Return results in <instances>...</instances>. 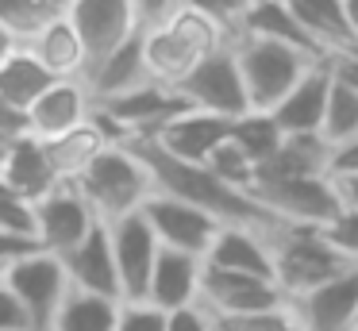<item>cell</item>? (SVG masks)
I'll list each match as a JSON object with an SVG mask.
<instances>
[{
  "instance_id": "cell-1",
  "label": "cell",
  "mask_w": 358,
  "mask_h": 331,
  "mask_svg": "<svg viewBox=\"0 0 358 331\" xmlns=\"http://www.w3.org/2000/svg\"><path fill=\"white\" fill-rule=\"evenodd\" d=\"M135 154L147 162L150 177H155V192H166V197H178L185 204L208 212L220 227H250V231H262V235H278L285 223H278L262 204H258L250 192L231 189L224 185L208 166H189V162H178L170 154H162L155 143L147 139H131Z\"/></svg>"
},
{
  "instance_id": "cell-2",
  "label": "cell",
  "mask_w": 358,
  "mask_h": 331,
  "mask_svg": "<svg viewBox=\"0 0 358 331\" xmlns=\"http://www.w3.org/2000/svg\"><path fill=\"white\" fill-rule=\"evenodd\" d=\"M70 185L85 197V204L101 223H116L131 212H143V204L155 197V177L147 162L127 143L104 146Z\"/></svg>"
},
{
  "instance_id": "cell-3",
  "label": "cell",
  "mask_w": 358,
  "mask_h": 331,
  "mask_svg": "<svg viewBox=\"0 0 358 331\" xmlns=\"http://www.w3.org/2000/svg\"><path fill=\"white\" fill-rule=\"evenodd\" d=\"M227 46V35L212 20L178 8L166 23L143 31V58H147V73L155 85L178 89L208 54Z\"/></svg>"
},
{
  "instance_id": "cell-4",
  "label": "cell",
  "mask_w": 358,
  "mask_h": 331,
  "mask_svg": "<svg viewBox=\"0 0 358 331\" xmlns=\"http://www.w3.org/2000/svg\"><path fill=\"white\" fill-rule=\"evenodd\" d=\"M227 46H231L235 66H239L250 112H273L285 100V92L304 77V69L316 66V62H327V58H308V54L293 50L285 43H270V38H255V35H239Z\"/></svg>"
},
{
  "instance_id": "cell-5",
  "label": "cell",
  "mask_w": 358,
  "mask_h": 331,
  "mask_svg": "<svg viewBox=\"0 0 358 331\" xmlns=\"http://www.w3.org/2000/svg\"><path fill=\"white\" fill-rule=\"evenodd\" d=\"M270 254H273V281L289 297V304L304 293L320 289L331 277L355 269L320 239L316 227H281L270 239Z\"/></svg>"
},
{
  "instance_id": "cell-6",
  "label": "cell",
  "mask_w": 358,
  "mask_h": 331,
  "mask_svg": "<svg viewBox=\"0 0 358 331\" xmlns=\"http://www.w3.org/2000/svg\"><path fill=\"white\" fill-rule=\"evenodd\" d=\"M4 285H8V293L27 312L31 331L55 328V316H58V308H62L66 293H70V277H66L62 258H58V254H47V251H31V254H24V258L8 262Z\"/></svg>"
},
{
  "instance_id": "cell-7",
  "label": "cell",
  "mask_w": 358,
  "mask_h": 331,
  "mask_svg": "<svg viewBox=\"0 0 358 331\" xmlns=\"http://www.w3.org/2000/svg\"><path fill=\"white\" fill-rule=\"evenodd\" d=\"M250 197L285 227H324L343 208L339 185L331 177H293V181L255 185Z\"/></svg>"
},
{
  "instance_id": "cell-8",
  "label": "cell",
  "mask_w": 358,
  "mask_h": 331,
  "mask_svg": "<svg viewBox=\"0 0 358 331\" xmlns=\"http://www.w3.org/2000/svg\"><path fill=\"white\" fill-rule=\"evenodd\" d=\"M173 92L189 108H196V112L220 115V120H231V123L250 112L247 89H243V77H239V66H235L231 46H220L216 54H208Z\"/></svg>"
},
{
  "instance_id": "cell-9",
  "label": "cell",
  "mask_w": 358,
  "mask_h": 331,
  "mask_svg": "<svg viewBox=\"0 0 358 331\" xmlns=\"http://www.w3.org/2000/svg\"><path fill=\"white\" fill-rule=\"evenodd\" d=\"M196 304H201L208 316H220V320H239V316H262V312L289 308V297L278 289V281L204 266Z\"/></svg>"
},
{
  "instance_id": "cell-10",
  "label": "cell",
  "mask_w": 358,
  "mask_h": 331,
  "mask_svg": "<svg viewBox=\"0 0 358 331\" xmlns=\"http://www.w3.org/2000/svg\"><path fill=\"white\" fill-rule=\"evenodd\" d=\"M66 20H70V27L78 31V38H81L85 73L93 66H101L112 50H120L127 38L139 35L131 0H73V4L66 8Z\"/></svg>"
},
{
  "instance_id": "cell-11",
  "label": "cell",
  "mask_w": 358,
  "mask_h": 331,
  "mask_svg": "<svg viewBox=\"0 0 358 331\" xmlns=\"http://www.w3.org/2000/svg\"><path fill=\"white\" fill-rule=\"evenodd\" d=\"M143 216H147L158 246L193 254V258H201V262L220 235V223L212 220L208 212H201V208L185 204V200H178V197H166V192H155V197L143 204Z\"/></svg>"
},
{
  "instance_id": "cell-12",
  "label": "cell",
  "mask_w": 358,
  "mask_h": 331,
  "mask_svg": "<svg viewBox=\"0 0 358 331\" xmlns=\"http://www.w3.org/2000/svg\"><path fill=\"white\" fill-rule=\"evenodd\" d=\"M96 223L101 220H96L93 208L85 204V197L66 181V185H58L50 197H43L39 204H35V246L62 258V254H70Z\"/></svg>"
},
{
  "instance_id": "cell-13",
  "label": "cell",
  "mask_w": 358,
  "mask_h": 331,
  "mask_svg": "<svg viewBox=\"0 0 358 331\" xmlns=\"http://www.w3.org/2000/svg\"><path fill=\"white\" fill-rule=\"evenodd\" d=\"M108 239H112V258H116V274H120V300H147L150 269H155V258L162 251L147 216L131 212L124 220L108 223Z\"/></svg>"
},
{
  "instance_id": "cell-14",
  "label": "cell",
  "mask_w": 358,
  "mask_h": 331,
  "mask_svg": "<svg viewBox=\"0 0 358 331\" xmlns=\"http://www.w3.org/2000/svg\"><path fill=\"white\" fill-rule=\"evenodd\" d=\"M227 135H231V120H220V115L185 108V112L173 115L170 123H162V127L147 139V143H155L162 154H170V158H178V162L204 166V162H208V154L216 150Z\"/></svg>"
},
{
  "instance_id": "cell-15",
  "label": "cell",
  "mask_w": 358,
  "mask_h": 331,
  "mask_svg": "<svg viewBox=\"0 0 358 331\" xmlns=\"http://www.w3.org/2000/svg\"><path fill=\"white\" fill-rule=\"evenodd\" d=\"M62 266L66 277H70V289L120 300V274H116V258H112L108 223H96L70 254H62Z\"/></svg>"
},
{
  "instance_id": "cell-16",
  "label": "cell",
  "mask_w": 358,
  "mask_h": 331,
  "mask_svg": "<svg viewBox=\"0 0 358 331\" xmlns=\"http://www.w3.org/2000/svg\"><path fill=\"white\" fill-rule=\"evenodd\" d=\"M93 112V97L81 81H55L31 108H27V135L43 139H62L70 131H78L81 123H89Z\"/></svg>"
},
{
  "instance_id": "cell-17",
  "label": "cell",
  "mask_w": 358,
  "mask_h": 331,
  "mask_svg": "<svg viewBox=\"0 0 358 331\" xmlns=\"http://www.w3.org/2000/svg\"><path fill=\"white\" fill-rule=\"evenodd\" d=\"M304 331H347L358 312V266L293 300Z\"/></svg>"
},
{
  "instance_id": "cell-18",
  "label": "cell",
  "mask_w": 358,
  "mask_h": 331,
  "mask_svg": "<svg viewBox=\"0 0 358 331\" xmlns=\"http://www.w3.org/2000/svg\"><path fill=\"white\" fill-rule=\"evenodd\" d=\"M327 89H331V58L304 69V77L270 112L273 123L281 127V135H320L324 108H327Z\"/></svg>"
},
{
  "instance_id": "cell-19",
  "label": "cell",
  "mask_w": 358,
  "mask_h": 331,
  "mask_svg": "<svg viewBox=\"0 0 358 331\" xmlns=\"http://www.w3.org/2000/svg\"><path fill=\"white\" fill-rule=\"evenodd\" d=\"M0 181L8 185V189H16L27 204H39L43 197H50L62 185V177L55 174L50 154L39 139L20 135V139H12L4 158H0Z\"/></svg>"
},
{
  "instance_id": "cell-20",
  "label": "cell",
  "mask_w": 358,
  "mask_h": 331,
  "mask_svg": "<svg viewBox=\"0 0 358 331\" xmlns=\"http://www.w3.org/2000/svg\"><path fill=\"white\" fill-rule=\"evenodd\" d=\"M201 269L204 262L181 251H158L155 269H150V285H147V300L162 312H178V308L196 304L201 297Z\"/></svg>"
},
{
  "instance_id": "cell-21",
  "label": "cell",
  "mask_w": 358,
  "mask_h": 331,
  "mask_svg": "<svg viewBox=\"0 0 358 331\" xmlns=\"http://www.w3.org/2000/svg\"><path fill=\"white\" fill-rule=\"evenodd\" d=\"M270 239L273 235H262V231H250V227H220L216 243L208 246V254H204V266L273 281Z\"/></svg>"
},
{
  "instance_id": "cell-22",
  "label": "cell",
  "mask_w": 358,
  "mask_h": 331,
  "mask_svg": "<svg viewBox=\"0 0 358 331\" xmlns=\"http://www.w3.org/2000/svg\"><path fill=\"white\" fill-rule=\"evenodd\" d=\"M24 46L39 58V66L47 69L55 81H81V73H85V50H81V38H78V31L70 27L66 12L50 15Z\"/></svg>"
},
{
  "instance_id": "cell-23",
  "label": "cell",
  "mask_w": 358,
  "mask_h": 331,
  "mask_svg": "<svg viewBox=\"0 0 358 331\" xmlns=\"http://www.w3.org/2000/svg\"><path fill=\"white\" fill-rule=\"evenodd\" d=\"M147 81H150V73H147V58H143V31L135 38H127L120 50H112L101 66H93L81 77V85H85L89 97H93V104L96 100L124 97V92L139 89V85H147Z\"/></svg>"
},
{
  "instance_id": "cell-24",
  "label": "cell",
  "mask_w": 358,
  "mask_h": 331,
  "mask_svg": "<svg viewBox=\"0 0 358 331\" xmlns=\"http://www.w3.org/2000/svg\"><path fill=\"white\" fill-rule=\"evenodd\" d=\"M293 20L301 23V31L308 35V43L316 46L324 58H339L350 46H358L355 31H350L347 15H343L339 0H285Z\"/></svg>"
},
{
  "instance_id": "cell-25",
  "label": "cell",
  "mask_w": 358,
  "mask_h": 331,
  "mask_svg": "<svg viewBox=\"0 0 358 331\" xmlns=\"http://www.w3.org/2000/svg\"><path fill=\"white\" fill-rule=\"evenodd\" d=\"M327 158H331V146L320 135H285L278 154L255 169V185L293 181V177H327Z\"/></svg>"
},
{
  "instance_id": "cell-26",
  "label": "cell",
  "mask_w": 358,
  "mask_h": 331,
  "mask_svg": "<svg viewBox=\"0 0 358 331\" xmlns=\"http://www.w3.org/2000/svg\"><path fill=\"white\" fill-rule=\"evenodd\" d=\"M239 35H255V38H270V43H285L293 50L308 54V58H324L316 46L308 43V35L301 31V23L293 20L285 0H250L247 15H243ZM235 35V38H239Z\"/></svg>"
},
{
  "instance_id": "cell-27",
  "label": "cell",
  "mask_w": 358,
  "mask_h": 331,
  "mask_svg": "<svg viewBox=\"0 0 358 331\" xmlns=\"http://www.w3.org/2000/svg\"><path fill=\"white\" fill-rule=\"evenodd\" d=\"M50 85H55V77L39 66V58H35L24 43L0 62V97L8 100L16 112L27 115V108H31L35 100L50 89Z\"/></svg>"
},
{
  "instance_id": "cell-28",
  "label": "cell",
  "mask_w": 358,
  "mask_h": 331,
  "mask_svg": "<svg viewBox=\"0 0 358 331\" xmlns=\"http://www.w3.org/2000/svg\"><path fill=\"white\" fill-rule=\"evenodd\" d=\"M39 143H43V139H39ZM43 146H47V154H50L55 174L62 177V185H66V181H73V177H78L81 169H85L89 162H93L104 146H112V143L101 135V127L89 120V123H81L78 131H70V135H62V139H50V143H43Z\"/></svg>"
},
{
  "instance_id": "cell-29",
  "label": "cell",
  "mask_w": 358,
  "mask_h": 331,
  "mask_svg": "<svg viewBox=\"0 0 358 331\" xmlns=\"http://www.w3.org/2000/svg\"><path fill=\"white\" fill-rule=\"evenodd\" d=\"M116 320H120V300L70 289L50 331H116Z\"/></svg>"
},
{
  "instance_id": "cell-30",
  "label": "cell",
  "mask_w": 358,
  "mask_h": 331,
  "mask_svg": "<svg viewBox=\"0 0 358 331\" xmlns=\"http://www.w3.org/2000/svg\"><path fill=\"white\" fill-rule=\"evenodd\" d=\"M355 135H358V89L347 85L331 69V89H327V108H324V123H320V139H324L327 146H339Z\"/></svg>"
},
{
  "instance_id": "cell-31",
  "label": "cell",
  "mask_w": 358,
  "mask_h": 331,
  "mask_svg": "<svg viewBox=\"0 0 358 331\" xmlns=\"http://www.w3.org/2000/svg\"><path fill=\"white\" fill-rule=\"evenodd\" d=\"M231 143L239 146L258 169L266 158L278 154V146L285 143V135H281V127L273 123L270 112H247V115H239V120L231 123Z\"/></svg>"
},
{
  "instance_id": "cell-32",
  "label": "cell",
  "mask_w": 358,
  "mask_h": 331,
  "mask_svg": "<svg viewBox=\"0 0 358 331\" xmlns=\"http://www.w3.org/2000/svg\"><path fill=\"white\" fill-rule=\"evenodd\" d=\"M204 166H208L224 185H231V189L250 192V185H255V162H250L247 154H243L239 146L231 143V135H227L224 143H220L216 150L208 154V162H204Z\"/></svg>"
},
{
  "instance_id": "cell-33",
  "label": "cell",
  "mask_w": 358,
  "mask_h": 331,
  "mask_svg": "<svg viewBox=\"0 0 358 331\" xmlns=\"http://www.w3.org/2000/svg\"><path fill=\"white\" fill-rule=\"evenodd\" d=\"M50 15L58 12H50L47 0H0V23L16 35V43H27Z\"/></svg>"
},
{
  "instance_id": "cell-34",
  "label": "cell",
  "mask_w": 358,
  "mask_h": 331,
  "mask_svg": "<svg viewBox=\"0 0 358 331\" xmlns=\"http://www.w3.org/2000/svg\"><path fill=\"white\" fill-rule=\"evenodd\" d=\"M316 231H320V239H324V243L331 246L343 262L358 266V208L343 204L339 212H335L324 227H316Z\"/></svg>"
},
{
  "instance_id": "cell-35",
  "label": "cell",
  "mask_w": 358,
  "mask_h": 331,
  "mask_svg": "<svg viewBox=\"0 0 358 331\" xmlns=\"http://www.w3.org/2000/svg\"><path fill=\"white\" fill-rule=\"evenodd\" d=\"M0 231L35 243V204H27L16 189L0 181Z\"/></svg>"
},
{
  "instance_id": "cell-36",
  "label": "cell",
  "mask_w": 358,
  "mask_h": 331,
  "mask_svg": "<svg viewBox=\"0 0 358 331\" xmlns=\"http://www.w3.org/2000/svg\"><path fill=\"white\" fill-rule=\"evenodd\" d=\"M216 331H304L301 320H296L293 304L278 308V312H262V316H239V320H220L212 316Z\"/></svg>"
},
{
  "instance_id": "cell-37",
  "label": "cell",
  "mask_w": 358,
  "mask_h": 331,
  "mask_svg": "<svg viewBox=\"0 0 358 331\" xmlns=\"http://www.w3.org/2000/svg\"><path fill=\"white\" fill-rule=\"evenodd\" d=\"M116 331H166V312L150 300H120Z\"/></svg>"
},
{
  "instance_id": "cell-38",
  "label": "cell",
  "mask_w": 358,
  "mask_h": 331,
  "mask_svg": "<svg viewBox=\"0 0 358 331\" xmlns=\"http://www.w3.org/2000/svg\"><path fill=\"white\" fill-rule=\"evenodd\" d=\"M327 177H331V181H350V177H358V135L347 139V143H339V146H331Z\"/></svg>"
},
{
  "instance_id": "cell-39",
  "label": "cell",
  "mask_w": 358,
  "mask_h": 331,
  "mask_svg": "<svg viewBox=\"0 0 358 331\" xmlns=\"http://www.w3.org/2000/svg\"><path fill=\"white\" fill-rule=\"evenodd\" d=\"M178 8H181V0H131L139 31H150V27H158V23H166Z\"/></svg>"
},
{
  "instance_id": "cell-40",
  "label": "cell",
  "mask_w": 358,
  "mask_h": 331,
  "mask_svg": "<svg viewBox=\"0 0 358 331\" xmlns=\"http://www.w3.org/2000/svg\"><path fill=\"white\" fill-rule=\"evenodd\" d=\"M166 331H216V323L201 304H189L178 312H166Z\"/></svg>"
},
{
  "instance_id": "cell-41",
  "label": "cell",
  "mask_w": 358,
  "mask_h": 331,
  "mask_svg": "<svg viewBox=\"0 0 358 331\" xmlns=\"http://www.w3.org/2000/svg\"><path fill=\"white\" fill-rule=\"evenodd\" d=\"M0 331H31V320L8 293V285H0Z\"/></svg>"
},
{
  "instance_id": "cell-42",
  "label": "cell",
  "mask_w": 358,
  "mask_h": 331,
  "mask_svg": "<svg viewBox=\"0 0 358 331\" xmlns=\"http://www.w3.org/2000/svg\"><path fill=\"white\" fill-rule=\"evenodd\" d=\"M20 135H27V115L24 112H16V108L8 104V100L0 97V139H20Z\"/></svg>"
},
{
  "instance_id": "cell-43",
  "label": "cell",
  "mask_w": 358,
  "mask_h": 331,
  "mask_svg": "<svg viewBox=\"0 0 358 331\" xmlns=\"http://www.w3.org/2000/svg\"><path fill=\"white\" fill-rule=\"evenodd\" d=\"M31 251H39V246L27 243V239H16V235H4V231H0V262H16V258H24V254H31Z\"/></svg>"
},
{
  "instance_id": "cell-44",
  "label": "cell",
  "mask_w": 358,
  "mask_h": 331,
  "mask_svg": "<svg viewBox=\"0 0 358 331\" xmlns=\"http://www.w3.org/2000/svg\"><path fill=\"white\" fill-rule=\"evenodd\" d=\"M339 185V197L347 208H358V177H350V181H335Z\"/></svg>"
},
{
  "instance_id": "cell-45",
  "label": "cell",
  "mask_w": 358,
  "mask_h": 331,
  "mask_svg": "<svg viewBox=\"0 0 358 331\" xmlns=\"http://www.w3.org/2000/svg\"><path fill=\"white\" fill-rule=\"evenodd\" d=\"M16 46H20V43H16V35H12V31L4 27V23H0V62L8 58V54L16 50Z\"/></svg>"
},
{
  "instance_id": "cell-46",
  "label": "cell",
  "mask_w": 358,
  "mask_h": 331,
  "mask_svg": "<svg viewBox=\"0 0 358 331\" xmlns=\"http://www.w3.org/2000/svg\"><path fill=\"white\" fill-rule=\"evenodd\" d=\"M339 4H343V15H347L350 31H355V38H358V0H339Z\"/></svg>"
},
{
  "instance_id": "cell-47",
  "label": "cell",
  "mask_w": 358,
  "mask_h": 331,
  "mask_svg": "<svg viewBox=\"0 0 358 331\" xmlns=\"http://www.w3.org/2000/svg\"><path fill=\"white\" fill-rule=\"evenodd\" d=\"M70 4H73V0H47V8H50V12H58V15H62Z\"/></svg>"
},
{
  "instance_id": "cell-48",
  "label": "cell",
  "mask_w": 358,
  "mask_h": 331,
  "mask_svg": "<svg viewBox=\"0 0 358 331\" xmlns=\"http://www.w3.org/2000/svg\"><path fill=\"white\" fill-rule=\"evenodd\" d=\"M4 150H8V139H0V158H4Z\"/></svg>"
},
{
  "instance_id": "cell-49",
  "label": "cell",
  "mask_w": 358,
  "mask_h": 331,
  "mask_svg": "<svg viewBox=\"0 0 358 331\" xmlns=\"http://www.w3.org/2000/svg\"><path fill=\"white\" fill-rule=\"evenodd\" d=\"M4 269H8V262H0V285H4Z\"/></svg>"
},
{
  "instance_id": "cell-50",
  "label": "cell",
  "mask_w": 358,
  "mask_h": 331,
  "mask_svg": "<svg viewBox=\"0 0 358 331\" xmlns=\"http://www.w3.org/2000/svg\"><path fill=\"white\" fill-rule=\"evenodd\" d=\"M347 331H358V312H355V320H350V328Z\"/></svg>"
}]
</instances>
